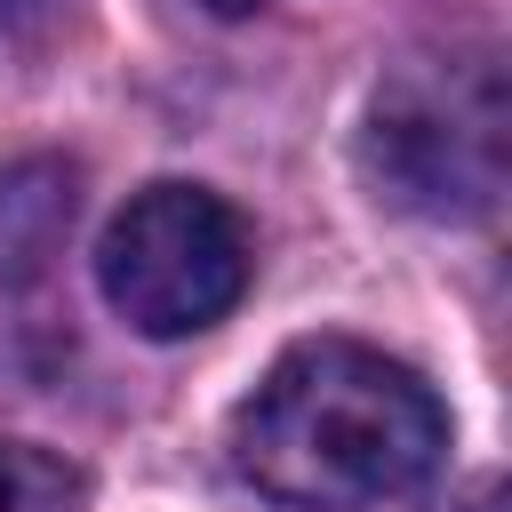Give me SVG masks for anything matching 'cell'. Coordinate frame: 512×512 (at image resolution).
Segmentation results:
<instances>
[{"label":"cell","mask_w":512,"mask_h":512,"mask_svg":"<svg viewBox=\"0 0 512 512\" xmlns=\"http://www.w3.org/2000/svg\"><path fill=\"white\" fill-rule=\"evenodd\" d=\"M464 512H496V480H480V488H472V504H464Z\"/></svg>","instance_id":"obj_7"},{"label":"cell","mask_w":512,"mask_h":512,"mask_svg":"<svg viewBox=\"0 0 512 512\" xmlns=\"http://www.w3.org/2000/svg\"><path fill=\"white\" fill-rule=\"evenodd\" d=\"M448 416L432 384L376 344H288L232 416V464L288 512H376L432 480Z\"/></svg>","instance_id":"obj_1"},{"label":"cell","mask_w":512,"mask_h":512,"mask_svg":"<svg viewBox=\"0 0 512 512\" xmlns=\"http://www.w3.org/2000/svg\"><path fill=\"white\" fill-rule=\"evenodd\" d=\"M72 224V168L56 160H32V168H8L0 176V272H32Z\"/></svg>","instance_id":"obj_4"},{"label":"cell","mask_w":512,"mask_h":512,"mask_svg":"<svg viewBox=\"0 0 512 512\" xmlns=\"http://www.w3.org/2000/svg\"><path fill=\"white\" fill-rule=\"evenodd\" d=\"M48 0H0V32H16V24H32Z\"/></svg>","instance_id":"obj_6"},{"label":"cell","mask_w":512,"mask_h":512,"mask_svg":"<svg viewBox=\"0 0 512 512\" xmlns=\"http://www.w3.org/2000/svg\"><path fill=\"white\" fill-rule=\"evenodd\" d=\"M368 176L416 216H480L504 184V88L488 64H416L376 88Z\"/></svg>","instance_id":"obj_3"},{"label":"cell","mask_w":512,"mask_h":512,"mask_svg":"<svg viewBox=\"0 0 512 512\" xmlns=\"http://www.w3.org/2000/svg\"><path fill=\"white\" fill-rule=\"evenodd\" d=\"M216 16H248V8H264V0H208Z\"/></svg>","instance_id":"obj_8"},{"label":"cell","mask_w":512,"mask_h":512,"mask_svg":"<svg viewBox=\"0 0 512 512\" xmlns=\"http://www.w3.org/2000/svg\"><path fill=\"white\" fill-rule=\"evenodd\" d=\"M96 280L136 336H200L248 296V232L208 184H144L104 224Z\"/></svg>","instance_id":"obj_2"},{"label":"cell","mask_w":512,"mask_h":512,"mask_svg":"<svg viewBox=\"0 0 512 512\" xmlns=\"http://www.w3.org/2000/svg\"><path fill=\"white\" fill-rule=\"evenodd\" d=\"M80 496H88V480L64 456L0 440V512H80Z\"/></svg>","instance_id":"obj_5"}]
</instances>
